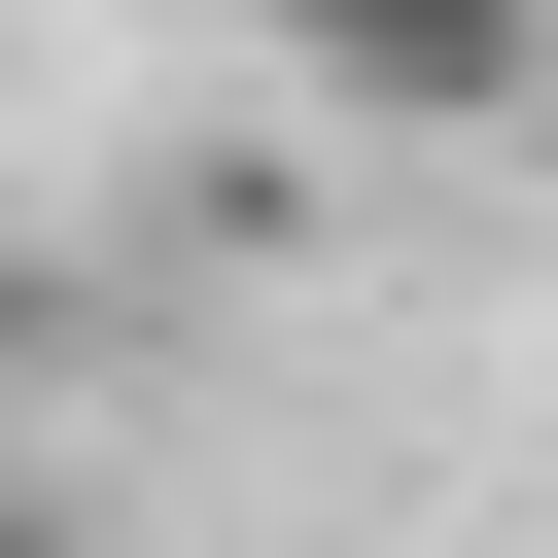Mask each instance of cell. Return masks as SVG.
I'll return each instance as SVG.
<instances>
[{
    "label": "cell",
    "mask_w": 558,
    "mask_h": 558,
    "mask_svg": "<svg viewBox=\"0 0 558 558\" xmlns=\"http://www.w3.org/2000/svg\"><path fill=\"white\" fill-rule=\"evenodd\" d=\"M279 35V105H349V140H523L558 105V0H244Z\"/></svg>",
    "instance_id": "cell-1"
}]
</instances>
